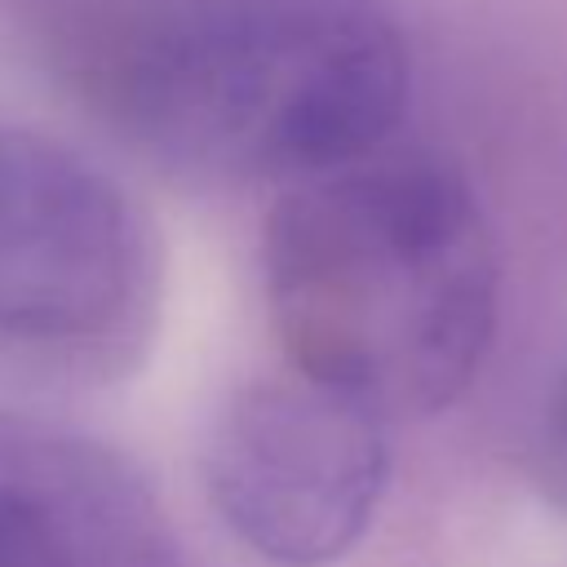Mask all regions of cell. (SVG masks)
I'll list each match as a JSON object with an SVG mask.
<instances>
[{
    "mask_svg": "<svg viewBox=\"0 0 567 567\" xmlns=\"http://www.w3.org/2000/svg\"><path fill=\"white\" fill-rule=\"evenodd\" d=\"M261 266L292 372L381 421L447 408L496 332V239L470 182L434 155H368L292 182Z\"/></svg>",
    "mask_w": 567,
    "mask_h": 567,
    "instance_id": "cell-1",
    "label": "cell"
},
{
    "mask_svg": "<svg viewBox=\"0 0 567 567\" xmlns=\"http://www.w3.org/2000/svg\"><path fill=\"white\" fill-rule=\"evenodd\" d=\"M412 58L385 0H177L93 84L155 159L306 182L399 124Z\"/></svg>",
    "mask_w": 567,
    "mask_h": 567,
    "instance_id": "cell-2",
    "label": "cell"
},
{
    "mask_svg": "<svg viewBox=\"0 0 567 567\" xmlns=\"http://www.w3.org/2000/svg\"><path fill=\"white\" fill-rule=\"evenodd\" d=\"M159 239L80 151L0 124V341L102 363L146 341Z\"/></svg>",
    "mask_w": 567,
    "mask_h": 567,
    "instance_id": "cell-3",
    "label": "cell"
},
{
    "mask_svg": "<svg viewBox=\"0 0 567 567\" xmlns=\"http://www.w3.org/2000/svg\"><path fill=\"white\" fill-rule=\"evenodd\" d=\"M204 483L226 532L275 567L350 554L390 483L385 421L301 372L244 385L217 416Z\"/></svg>",
    "mask_w": 567,
    "mask_h": 567,
    "instance_id": "cell-4",
    "label": "cell"
},
{
    "mask_svg": "<svg viewBox=\"0 0 567 567\" xmlns=\"http://www.w3.org/2000/svg\"><path fill=\"white\" fill-rule=\"evenodd\" d=\"M0 567H177L151 483L106 443L0 412Z\"/></svg>",
    "mask_w": 567,
    "mask_h": 567,
    "instance_id": "cell-5",
    "label": "cell"
},
{
    "mask_svg": "<svg viewBox=\"0 0 567 567\" xmlns=\"http://www.w3.org/2000/svg\"><path fill=\"white\" fill-rule=\"evenodd\" d=\"M9 13L31 22L44 40L62 35L80 71L102 80V71L177 0H0Z\"/></svg>",
    "mask_w": 567,
    "mask_h": 567,
    "instance_id": "cell-6",
    "label": "cell"
},
{
    "mask_svg": "<svg viewBox=\"0 0 567 567\" xmlns=\"http://www.w3.org/2000/svg\"><path fill=\"white\" fill-rule=\"evenodd\" d=\"M532 478H536L545 505L567 514V359L545 399V416H540L536 447H532Z\"/></svg>",
    "mask_w": 567,
    "mask_h": 567,
    "instance_id": "cell-7",
    "label": "cell"
}]
</instances>
